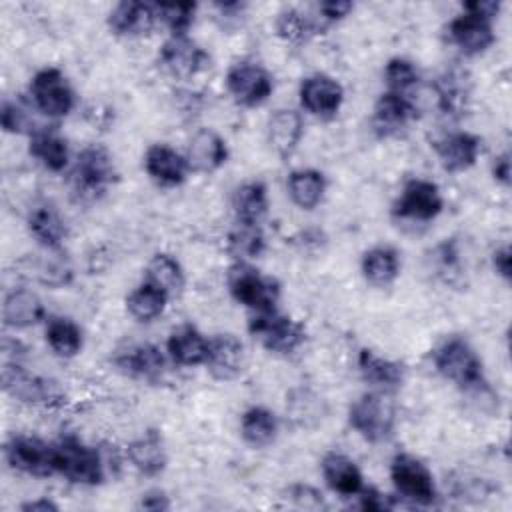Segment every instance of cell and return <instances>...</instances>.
Listing matches in <instances>:
<instances>
[{"label":"cell","mask_w":512,"mask_h":512,"mask_svg":"<svg viewBox=\"0 0 512 512\" xmlns=\"http://www.w3.org/2000/svg\"><path fill=\"white\" fill-rule=\"evenodd\" d=\"M56 474L72 484L96 486L106 478V466L100 448L84 444L80 438L68 434L54 444Z\"/></svg>","instance_id":"6da1fadb"},{"label":"cell","mask_w":512,"mask_h":512,"mask_svg":"<svg viewBox=\"0 0 512 512\" xmlns=\"http://www.w3.org/2000/svg\"><path fill=\"white\" fill-rule=\"evenodd\" d=\"M436 372L454 382L462 392L486 382L482 360L476 350L468 344V340L460 336H452L444 340L432 354Z\"/></svg>","instance_id":"7a4b0ae2"},{"label":"cell","mask_w":512,"mask_h":512,"mask_svg":"<svg viewBox=\"0 0 512 512\" xmlns=\"http://www.w3.org/2000/svg\"><path fill=\"white\" fill-rule=\"evenodd\" d=\"M118 180L114 156L100 144L82 148L72 168L74 192L84 200H94Z\"/></svg>","instance_id":"3957f363"},{"label":"cell","mask_w":512,"mask_h":512,"mask_svg":"<svg viewBox=\"0 0 512 512\" xmlns=\"http://www.w3.org/2000/svg\"><path fill=\"white\" fill-rule=\"evenodd\" d=\"M228 290L238 304L254 312H272L280 300V284L272 276H264L260 270L246 262H236L228 270Z\"/></svg>","instance_id":"277c9868"},{"label":"cell","mask_w":512,"mask_h":512,"mask_svg":"<svg viewBox=\"0 0 512 512\" xmlns=\"http://www.w3.org/2000/svg\"><path fill=\"white\" fill-rule=\"evenodd\" d=\"M2 388L6 394L22 404L44 408H60L62 404H66V394L56 380L28 372L18 362L4 364Z\"/></svg>","instance_id":"5b68a950"},{"label":"cell","mask_w":512,"mask_h":512,"mask_svg":"<svg viewBox=\"0 0 512 512\" xmlns=\"http://www.w3.org/2000/svg\"><path fill=\"white\" fill-rule=\"evenodd\" d=\"M348 424L366 442L378 444L392 436L396 412L382 392H366L350 404Z\"/></svg>","instance_id":"8992f818"},{"label":"cell","mask_w":512,"mask_h":512,"mask_svg":"<svg viewBox=\"0 0 512 512\" xmlns=\"http://www.w3.org/2000/svg\"><path fill=\"white\" fill-rule=\"evenodd\" d=\"M248 332L272 354H292L306 342V326L276 310L256 312L248 320Z\"/></svg>","instance_id":"52a82bcc"},{"label":"cell","mask_w":512,"mask_h":512,"mask_svg":"<svg viewBox=\"0 0 512 512\" xmlns=\"http://www.w3.org/2000/svg\"><path fill=\"white\" fill-rule=\"evenodd\" d=\"M390 480L400 494V498L418 504L430 506L436 500V484L428 466L412 454H396L390 462Z\"/></svg>","instance_id":"ba28073f"},{"label":"cell","mask_w":512,"mask_h":512,"mask_svg":"<svg viewBox=\"0 0 512 512\" xmlns=\"http://www.w3.org/2000/svg\"><path fill=\"white\" fill-rule=\"evenodd\" d=\"M28 90L34 108L48 118H64L74 108V90L66 74L56 66L40 68L32 76Z\"/></svg>","instance_id":"9c48e42d"},{"label":"cell","mask_w":512,"mask_h":512,"mask_svg":"<svg viewBox=\"0 0 512 512\" xmlns=\"http://www.w3.org/2000/svg\"><path fill=\"white\" fill-rule=\"evenodd\" d=\"M226 90L236 104L254 108L264 104L274 92L272 74L258 62H236L226 72Z\"/></svg>","instance_id":"30bf717a"},{"label":"cell","mask_w":512,"mask_h":512,"mask_svg":"<svg viewBox=\"0 0 512 512\" xmlns=\"http://www.w3.org/2000/svg\"><path fill=\"white\" fill-rule=\"evenodd\" d=\"M444 208V198L440 188L432 180L412 178L404 184L400 196L392 204V214L398 220L410 222H430Z\"/></svg>","instance_id":"8fae6325"},{"label":"cell","mask_w":512,"mask_h":512,"mask_svg":"<svg viewBox=\"0 0 512 512\" xmlns=\"http://www.w3.org/2000/svg\"><path fill=\"white\" fill-rule=\"evenodd\" d=\"M4 458L14 470L28 476L46 478L56 474L54 444H48L38 436H12L4 446Z\"/></svg>","instance_id":"7c38bea8"},{"label":"cell","mask_w":512,"mask_h":512,"mask_svg":"<svg viewBox=\"0 0 512 512\" xmlns=\"http://www.w3.org/2000/svg\"><path fill=\"white\" fill-rule=\"evenodd\" d=\"M298 96H300V104L306 112H310L312 116H318L322 120H330L342 108L344 88L336 78L316 72V74L302 78V82L298 86Z\"/></svg>","instance_id":"4fadbf2b"},{"label":"cell","mask_w":512,"mask_h":512,"mask_svg":"<svg viewBox=\"0 0 512 512\" xmlns=\"http://www.w3.org/2000/svg\"><path fill=\"white\" fill-rule=\"evenodd\" d=\"M158 60L162 68L174 78H192L210 66L208 52L198 46L192 38L186 36H170L158 52Z\"/></svg>","instance_id":"5bb4252c"},{"label":"cell","mask_w":512,"mask_h":512,"mask_svg":"<svg viewBox=\"0 0 512 512\" xmlns=\"http://www.w3.org/2000/svg\"><path fill=\"white\" fill-rule=\"evenodd\" d=\"M418 116V108L412 102L410 96L384 92L374 104L372 110V130L380 138L398 136L402 130L408 128V124Z\"/></svg>","instance_id":"9a60e30c"},{"label":"cell","mask_w":512,"mask_h":512,"mask_svg":"<svg viewBox=\"0 0 512 512\" xmlns=\"http://www.w3.org/2000/svg\"><path fill=\"white\" fill-rule=\"evenodd\" d=\"M244 344L234 334H216L208 340V354H206V370L214 380L230 382L240 376L244 368Z\"/></svg>","instance_id":"2e32d148"},{"label":"cell","mask_w":512,"mask_h":512,"mask_svg":"<svg viewBox=\"0 0 512 512\" xmlns=\"http://www.w3.org/2000/svg\"><path fill=\"white\" fill-rule=\"evenodd\" d=\"M114 364L126 376L144 380V382H158L166 372V358L158 346L144 342L132 344L124 350H118L114 356Z\"/></svg>","instance_id":"e0dca14e"},{"label":"cell","mask_w":512,"mask_h":512,"mask_svg":"<svg viewBox=\"0 0 512 512\" xmlns=\"http://www.w3.org/2000/svg\"><path fill=\"white\" fill-rule=\"evenodd\" d=\"M448 38L466 56H478L494 44L496 34L490 20L462 12L448 24Z\"/></svg>","instance_id":"ac0fdd59"},{"label":"cell","mask_w":512,"mask_h":512,"mask_svg":"<svg viewBox=\"0 0 512 512\" xmlns=\"http://www.w3.org/2000/svg\"><path fill=\"white\" fill-rule=\"evenodd\" d=\"M438 160L446 172H464L472 168L480 156L482 140L472 132H450L434 142Z\"/></svg>","instance_id":"d6986e66"},{"label":"cell","mask_w":512,"mask_h":512,"mask_svg":"<svg viewBox=\"0 0 512 512\" xmlns=\"http://www.w3.org/2000/svg\"><path fill=\"white\" fill-rule=\"evenodd\" d=\"M156 8L146 2H118L108 14V28L116 36L138 38L156 26Z\"/></svg>","instance_id":"ffe728a7"},{"label":"cell","mask_w":512,"mask_h":512,"mask_svg":"<svg viewBox=\"0 0 512 512\" xmlns=\"http://www.w3.org/2000/svg\"><path fill=\"white\" fill-rule=\"evenodd\" d=\"M144 170L160 186H178L186 180L190 166L186 156L168 144H152L144 154Z\"/></svg>","instance_id":"44dd1931"},{"label":"cell","mask_w":512,"mask_h":512,"mask_svg":"<svg viewBox=\"0 0 512 512\" xmlns=\"http://www.w3.org/2000/svg\"><path fill=\"white\" fill-rule=\"evenodd\" d=\"M320 472L326 486L344 498H352L364 488V476L358 464L342 452L324 454L320 462Z\"/></svg>","instance_id":"7402d4cb"},{"label":"cell","mask_w":512,"mask_h":512,"mask_svg":"<svg viewBox=\"0 0 512 512\" xmlns=\"http://www.w3.org/2000/svg\"><path fill=\"white\" fill-rule=\"evenodd\" d=\"M186 160L194 172H214L228 160L226 140L218 132L202 128L192 136L186 150Z\"/></svg>","instance_id":"603a6c76"},{"label":"cell","mask_w":512,"mask_h":512,"mask_svg":"<svg viewBox=\"0 0 512 512\" xmlns=\"http://www.w3.org/2000/svg\"><path fill=\"white\" fill-rule=\"evenodd\" d=\"M358 370L364 382L374 386L378 392H392L404 382V366L396 360L378 356L370 348L358 352Z\"/></svg>","instance_id":"cb8c5ba5"},{"label":"cell","mask_w":512,"mask_h":512,"mask_svg":"<svg viewBox=\"0 0 512 512\" xmlns=\"http://www.w3.org/2000/svg\"><path fill=\"white\" fill-rule=\"evenodd\" d=\"M266 134H268V142H270L272 150L278 156L288 158L298 148V144L302 140L304 120H302L300 112H296L292 108H280L268 118Z\"/></svg>","instance_id":"d4e9b609"},{"label":"cell","mask_w":512,"mask_h":512,"mask_svg":"<svg viewBox=\"0 0 512 512\" xmlns=\"http://www.w3.org/2000/svg\"><path fill=\"white\" fill-rule=\"evenodd\" d=\"M126 456L142 476H150V478L164 472L168 464L164 440L156 430H148L142 436L134 438L126 448Z\"/></svg>","instance_id":"484cf974"},{"label":"cell","mask_w":512,"mask_h":512,"mask_svg":"<svg viewBox=\"0 0 512 512\" xmlns=\"http://www.w3.org/2000/svg\"><path fill=\"white\" fill-rule=\"evenodd\" d=\"M46 310L38 294L26 288L10 290L4 296L2 304V320L10 328H30L44 320Z\"/></svg>","instance_id":"4316f807"},{"label":"cell","mask_w":512,"mask_h":512,"mask_svg":"<svg viewBox=\"0 0 512 512\" xmlns=\"http://www.w3.org/2000/svg\"><path fill=\"white\" fill-rule=\"evenodd\" d=\"M166 350L178 366H198L206 360L208 340L196 326L180 324L170 332Z\"/></svg>","instance_id":"83f0119b"},{"label":"cell","mask_w":512,"mask_h":512,"mask_svg":"<svg viewBox=\"0 0 512 512\" xmlns=\"http://www.w3.org/2000/svg\"><path fill=\"white\" fill-rule=\"evenodd\" d=\"M28 232L44 250H60L68 236V226L54 206L42 204L28 214Z\"/></svg>","instance_id":"f1b7e54d"},{"label":"cell","mask_w":512,"mask_h":512,"mask_svg":"<svg viewBox=\"0 0 512 512\" xmlns=\"http://www.w3.org/2000/svg\"><path fill=\"white\" fill-rule=\"evenodd\" d=\"M438 108L446 116H462L468 108L470 98V82L464 70L450 68L446 70L434 84Z\"/></svg>","instance_id":"f546056e"},{"label":"cell","mask_w":512,"mask_h":512,"mask_svg":"<svg viewBox=\"0 0 512 512\" xmlns=\"http://www.w3.org/2000/svg\"><path fill=\"white\" fill-rule=\"evenodd\" d=\"M28 152L50 172H62L70 158L68 142L60 134L46 128H36V132L30 134Z\"/></svg>","instance_id":"4dcf8cb0"},{"label":"cell","mask_w":512,"mask_h":512,"mask_svg":"<svg viewBox=\"0 0 512 512\" xmlns=\"http://www.w3.org/2000/svg\"><path fill=\"white\" fill-rule=\"evenodd\" d=\"M290 200L302 210H314L326 192V176L314 168L292 170L286 182Z\"/></svg>","instance_id":"1f68e13d"},{"label":"cell","mask_w":512,"mask_h":512,"mask_svg":"<svg viewBox=\"0 0 512 512\" xmlns=\"http://www.w3.org/2000/svg\"><path fill=\"white\" fill-rule=\"evenodd\" d=\"M360 270L372 286H388L400 274L398 252L390 246H372L362 254Z\"/></svg>","instance_id":"d6a6232c"},{"label":"cell","mask_w":512,"mask_h":512,"mask_svg":"<svg viewBox=\"0 0 512 512\" xmlns=\"http://www.w3.org/2000/svg\"><path fill=\"white\" fill-rule=\"evenodd\" d=\"M232 208L236 222L260 224L268 212V190L260 180H248L240 184L232 194Z\"/></svg>","instance_id":"836d02e7"},{"label":"cell","mask_w":512,"mask_h":512,"mask_svg":"<svg viewBox=\"0 0 512 512\" xmlns=\"http://www.w3.org/2000/svg\"><path fill=\"white\" fill-rule=\"evenodd\" d=\"M240 434L252 448H264L272 444L278 434V418L264 406H250L240 418Z\"/></svg>","instance_id":"e575fe53"},{"label":"cell","mask_w":512,"mask_h":512,"mask_svg":"<svg viewBox=\"0 0 512 512\" xmlns=\"http://www.w3.org/2000/svg\"><path fill=\"white\" fill-rule=\"evenodd\" d=\"M46 344L60 358H74L84 344L80 326L66 316H50L46 320Z\"/></svg>","instance_id":"d590c367"},{"label":"cell","mask_w":512,"mask_h":512,"mask_svg":"<svg viewBox=\"0 0 512 512\" xmlns=\"http://www.w3.org/2000/svg\"><path fill=\"white\" fill-rule=\"evenodd\" d=\"M146 282L154 284L168 296H176L182 292L186 284V276L180 262L174 256L166 252H158L150 258L146 266Z\"/></svg>","instance_id":"8d00e7d4"},{"label":"cell","mask_w":512,"mask_h":512,"mask_svg":"<svg viewBox=\"0 0 512 512\" xmlns=\"http://www.w3.org/2000/svg\"><path fill=\"white\" fill-rule=\"evenodd\" d=\"M168 294L150 282H142L126 296V310L138 322H152L166 310Z\"/></svg>","instance_id":"74e56055"},{"label":"cell","mask_w":512,"mask_h":512,"mask_svg":"<svg viewBox=\"0 0 512 512\" xmlns=\"http://www.w3.org/2000/svg\"><path fill=\"white\" fill-rule=\"evenodd\" d=\"M266 248V238L260 224L236 222L228 232V250L238 262H246L250 258H258Z\"/></svg>","instance_id":"f35d334b"},{"label":"cell","mask_w":512,"mask_h":512,"mask_svg":"<svg viewBox=\"0 0 512 512\" xmlns=\"http://www.w3.org/2000/svg\"><path fill=\"white\" fill-rule=\"evenodd\" d=\"M276 34L290 44H302L310 36H314L322 26L318 20L312 16L296 10V8H286L278 14L276 18Z\"/></svg>","instance_id":"ab89813d"},{"label":"cell","mask_w":512,"mask_h":512,"mask_svg":"<svg viewBox=\"0 0 512 512\" xmlns=\"http://www.w3.org/2000/svg\"><path fill=\"white\" fill-rule=\"evenodd\" d=\"M34 274L44 286L62 288L72 280V266L60 250H46V254L36 260Z\"/></svg>","instance_id":"60d3db41"},{"label":"cell","mask_w":512,"mask_h":512,"mask_svg":"<svg viewBox=\"0 0 512 512\" xmlns=\"http://www.w3.org/2000/svg\"><path fill=\"white\" fill-rule=\"evenodd\" d=\"M384 82L388 92L408 96V92L420 82V72L412 60L396 56L390 58L384 66Z\"/></svg>","instance_id":"b9f144b4"},{"label":"cell","mask_w":512,"mask_h":512,"mask_svg":"<svg viewBox=\"0 0 512 512\" xmlns=\"http://www.w3.org/2000/svg\"><path fill=\"white\" fill-rule=\"evenodd\" d=\"M156 18L162 22L172 36H186L190 26L194 24L196 4L194 2H172V4H154Z\"/></svg>","instance_id":"7bdbcfd3"},{"label":"cell","mask_w":512,"mask_h":512,"mask_svg":"<svg viewBox=\"0 0 512 512\" xmlns=\"http://www.w3.org/2000/svg\"><path fill=\"white\" fill-rule=\"evenodd\" d=\"M286 410L290 412V418L294 422H298L300 426H308L310 420H314V424L318 420H322L324 402L312 390L298 388V390L290 392V400L286 404Z\"/></svg>","instance_id":"ee69618b"},{"label":"cell","mask_w":512,"mask_h":512,"mask_svg":"<svg viewBox=\"0 0 512 512\" xmlns=\"http://www.w3.org/2000/svg\"><path fill=\"white\" fill-rule=\"evenodd\" d=\"M0 124L8 134H32L28 108L18 100H4L0 106Z\"/></svg>","instance_id":"f6af8a7d"},{"label":"cell","mask_w":512,"mask_h":512,"mask_svg":"<svg viewBox=\"0 0 512 512\" xmlns=\"http://www.w3.org/2000/svg\"><path fill=\"white\" fill-rule=\"evenodd\" d=\"M288 498L294 506L304 508V510H322V508H326L322 492L316 490L310 484H292L288 488Z\"/></svg>","instance_id":"bcb514c9"},{"label":"cell","mask_w":512,"mask_h":512,"mask_svg":"<svg viewBox=\"0 0 512 512\" xmlns=\"http://www.w3.org/2000/svg\"><path fill=\"white\" fill-rule=\"evenodd\" d=\"M436 264L446 274H458L460 270V248L454 238H446L436 246Z\"/></svg>","instance_id":"7dc6e473"},{"label":"cell","mask_w":512,"mask_h":512,"mask_svg":"<svg viewBox=\"0 0 512 512\" xmlns=\"http://www.w3.org/2000/svg\"><path fill=\"white\" fill-rule=\"evenodd\" d=\"M358 508L366 512H382V510H392L396 504L388 494L378 492L376 488H362L358 494Z\"/></svg>","instance_id":"c3c4849f"},{"label":"cell","mask_w":512,"mask_h":512,"mask_svg":"<svg viewBox=\"0 0 512 512\" xmlns=\"http://www.w3.org/2000/svg\"><path fill=\"white\" fill-rule=\"evenodd\" d=\"M352 8H354V4L348 0H328V2L318 4V12L322 14L320 16L322 24H332V22L346 18L352 12Z\"/></svg>","instance_id":"681fc988"},{"label":"cell","mask_w":512,"mask_h":512,"mask_svg":"<svg viewBox=\"0 0 512 512\" xmlns=\"http://www.w3.org/2000/svg\"><path fill=\"white\" fill-rule=\"evenodd\" d=\"M462 10L492 22L500 12V2H496V0H472V2H464Z\"/></svg>","instance_id":"f907efd6"},{"label":"cell","mask_w":512,"mask_h":512,"mask_svg":"<svg viewBox=\"0 0 512 512\" xmlns=\"http://www.w3.org/2000/svg\"><path fill=\"white\" fill-rule=\"evenodd\" d=\"M492 266H494L496 274L500 278H504L506 282L512 278V252H510L508 244H504L492 252Z\"/></svg>","instance_id":"816d5d0a"},{"label":"cell","mask_w":512,"mask_h":512,"mask_svg":"<svg viewBox=\"0 0 512 512\" xmlns=\"http://www.w3.org/2000/svg\"><path fill=\"white\" fill-rule=\"evenodd\" d=\"M142 510H150V512H164L170 508V498L164 490H148L146 494H142L140 498V504H138Z\"/></svg>","instance_id":"f5cc1de1"},{"label":"cell","mask_w":512,"mask_h":512,"mask_svg":"<svg viewBox=\"0 0 512 512\" xmlns=\"http://www.w3.org/2000/svg\"><path fill=\"white\" fill-rule=\"evenodd\" d=\"M510 154L508 152H502L500 156L494 158L492 162V176L496 182H500L502 186H508L510 184Z\"/></svg>","instance_id":"db71d44e"},{"label":"cell","mask_w":512,"mask_h":512,"mask_svg":"<svg viewBox=\"0 0 512 512\" xmlns=\"http://www.w3.org/2000/svg\"><path fill=\"white\" fill-rule=\"evenodd\" d=\"M214 8L220 12V18L224 22H230V20H240L242 18V12L246 8V4L242 2H220V4H214Z\"/></svg>","instance_id":"11a10c76"},{"label":"cell","mask_w":512,"mask_h":512,"mask_svg":"<svg viewBox=\"0 0 512 512\" xmlns=\"http://www.w3.org/2000/svg\"><path fill=\"white\" fill-rule=\"evenodd\" d=\"M20 510H24V512H56L58 504L50 498H36V500H28V502L20 504Z\"/></svg>","instance_id":"9f6ffc18"}]
</instances>
